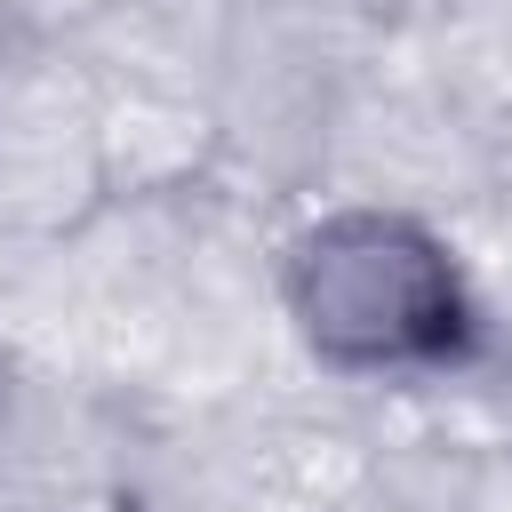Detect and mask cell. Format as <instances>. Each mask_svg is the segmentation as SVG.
Listing matches in <instances>:
<instances>
[{
  "label": "cell",
  "instance_id": "cell-1",
  "mask_svg": "<svg viewBox=\"0 0 512 512\" xmlns=\"http://www.w3.org/2000/svg\"><path fill=\"white\" fill-rule=\"evenodd\" d=\"M304 312L336 352H416L448 320V280L432 248L384 224H344L312 248Z\"/></svg>",
  "mask_w": 512,
  "mask_h": 512
}]
</instances>
